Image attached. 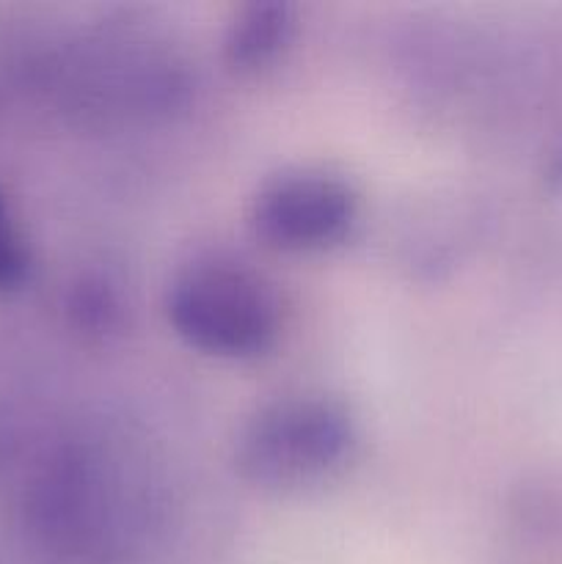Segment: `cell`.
<instances>
[{
	"label": "cell",
	"mask_w": 562,
	"mask_h": 564,
	"mask_svg": "<svg viewBox=\"0 0 562 564\" xmlns=\"http://www.w3.org/2000/svg\"><path fill=\"white\" fill-rule=\"evenodd\" d=\"M361 215V198L342 174L295 165L268 176L253 193V235L284 253H320L342 246Z\"/></svg>",
	"instance_id": "3957f363"
},
{
	"label": "cell",
	"mask_w": 562,
	"mask_h": 564,
	"mask_svg": "<svg viewBox=\"0 0 562 564\" xmlns=\"http://www.w3.org/2000/svg\"><path fill=\"white\" fill-rule=\"evenodd\" d=\"M165 314L193 350L231 361L264 356L281 334L275 286L226 253H204L182 264L165 292Z\"/></svg>",
	"instance_id": "6da1fadb"
},
{
	"label": "cell",
	"mask_w": 562,
	"mask_h": 564,
	"mask_svg": "<svg viewBox=\"0 0 562 564\" xmlns=\"http://www.w3.org/2000/svg\"><path fill=\"white\" fill-rule=\"evenodd\" d=\"M295 33V11L287 3H251L231 20L226 55L237 69H259L279 58Z\"/></svg>",
	"instance_id": "277c9868"
},
{
	"label": "cell",
	"mask_w": 562,
	"mask_h": 564,
	"mask_svg": "<svg viewBox=\"0 0 562 564\" xmlns=\"http://www.w3.org/2000/svg\"><path fill=\"white\" fill-rule=\"evenodd\" d=\"M358 427L350 408L320 391H295L257 408L237 435L235 460L259 488L301 490L353 460Z\"/></svg>",
	"instance_id": "7a4b0ae2"
},
{
	"label": "cell",
	"mask_w": 562,
	"mask_h": 564,
	"mask_svg": "<svg viewBox=\"0 0 562 564\" xmlns=\"http://www.w3.org/2000/svg\"><path fill=\"white\" fill-rule=\"evenodd\" d=\"M28 275V248L0 196V290H14Z\"/></svg>",
	"instance_id": "5b68a950"
}]
</instances>
